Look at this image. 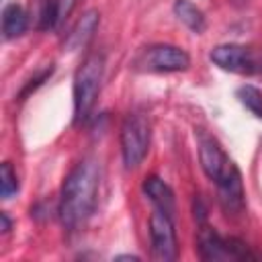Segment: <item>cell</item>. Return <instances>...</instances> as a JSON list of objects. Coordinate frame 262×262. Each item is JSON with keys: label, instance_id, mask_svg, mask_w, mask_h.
Masks as SVG:
<instances>
[{"label": "cell", "instance_id": "obj_4", "mask_svg": "<svg viewBox=\"0 0 262 262\" xmlns=\"http://www.w3.org/2000/svg\"><path fill=\"white\" fill-rule=\"evenodd\" d=\"M149 149V121L143 113H129L121 125V154L125 168H137Z\"/></svg>", "mask_w": 262, "mask_h": 262}, {"label": "cell", "instance_id": "obj_16", "mask_svg": "<svg viewBox=\"0 0 262 262\" xmlns=\"http://www.w3.org/2000/svg\"><path fill=\"white\" fill-rule=\"evenodd\" d=\"M53 4H55V12H57V23H61L72 12L76 0H53Z\"/></svg>", "mask_w": 262, "mask_h": 262}, {"label": "cell", "instance_id": "obj_9", "mask_svg": "<svg viewBox=\"0 0 262 262\" xmlns=\"http://www.w3.org/2000/svg\"><path fill=\"white\" fill-rule=\"evenodd\" d=\"M143 192L145 196L151 201L154 209L164 211L168 215L174 217V209H176V201H174V190L160 178V176H147L143 180Z\"/></svg>", "mask_w": 262, "mask_h": 262}, {"label": "cell", "instance_id": "obj_14", "mask_svg": "<svg viewBox=\"0 0 262 262\" xmlns=\"http://www.w3.org/2000/svg\"><path fill=\"white\" fill-rule=\"evenodd\" d=\"M18 190V178L10 162H4L0 168V194L2 199H10Z\"/></svg>", "mask_w": 262, "mask_h": 262}, {"label": "cell", "instance_id": "obj_6", "mask_svg": "<svg viewBox=\"0 0 262 262\" xmlns=\"http://www.w3.org/2000/svg\"><path fill=\"white\" fill-rule=\"evenodd\" d=\"M135 66L139 70L145 72H160V74H168V72H184L190 66V57L182 47L176 45H168V43H160V45H151L147 47L135 61Z\"/></svg>", "mask_w": 262, "mask_h": 262}, {"label": "cell", "instance_id": "obj_12", "mask_svg": "<svg viewBox=\"0 0 262 262\" xmlns=\"http://www.w3.org/2000/svg\"><path fill=\"white\" fill-rule=\"evenodd\" d=\"M174 14L178 20H182L192 33H203L205 27H207V20H205V14L203 10L192 4L190 0H174V6H172Z\"/></svg>", "mask_w": 262, "mask_h": 262}, {"label": "cell", "instance_id": "obj_7", "mask_svg": "<svg viewBox=\"0 0 262 262\" xmlns=\"http://www.w3.org/2000/svg\"><path fill=\"white\" fill-rule=\"evenodd\" d=\"M149 242H151V256L162 262H170L176 258L178 244H176V229L172 215L154 209L149 217Z\"/></svg>", "mask_w": 262, "mask_h": 262}, {"label": "cell", "instance_id": "obj_15", "mask_svg": "<svg viewBox=\"0 0 262 262\" xmlns=\"http://www.w3.org/2000/svg\"><path fill=\"white\" fill-rule=\"evenodd\" d=\"M51 74H53V66H49V68H45V70H43V72H41L39 76H35V78H31V80H29V84H27V86L23 88V92H20V96H27V94H31V92H33L35 88H39V86H41V84H43V82H45V80H47V78H49Z\"/></svg>", "mask_w": 262, "mask_h": 262}, {"label": "cell", "instance_id": "obj_8", "mask_svg": "<svg viewBox=\"0 0 262 262\" xmlns=\"http://www.w3.org/2000/svg\"><path fill=\"white\" fill-rule=\"evenodd\" d=\"M211 61L231 74H254L256 72V57L252 49L237 43H223L211 49Z\"/></svg>", "mask_w": 262, "mask_h": 262}, {"label": "cell", "instance_id": "obj_11", "mask_svg": "<svg viewBox=\"0 0 262 262\" xmlns=\"http://www.w3.org/2000/svg\"><path fill=\"white\" fill-rule=\"evenodd\" d=\"M27 12L23 10L20 4L16 2H8L2 10V33L4 39H16L27 31Z\"/></svg>", "mask_w": 262, "mask_h": 262}, {"label": "cell", "instance_id": "obj_1", "mask_svg": "<svg viewBox=\"0 0 262 262\" xmlns=\"http://www.w3.org/2000/svg\"><path fill=\"white\" fill-rule=\"evenodd\" d=\"M100 184V168L96 160L78 162L63 180L59 194V219L68 231L78 229L92 215Z\"/></svg>", "mask_w": 262, "mask_h": 262}, {"label": "cell", "instance_id": "obj_3", "mask_svg": "<svg viewBox=\"0 0 262 262\" xmlns=\"http://www.w3.org/2000/svg\"><path fill=\"white\" fill-rule=\"evenodd\" d=\"M196 250H199V256L207 262L260 260L262 258V254L254 252L246 242L237 237H223L215 231V227H209L207 223H201V229L196 235Z\"/></svg>", "mask_w": 262, "mask_h": 262}, {"label": "cell", "instance_id": "obj_10", "mask_svg": "<svg viewBox=\"0 0 262 262\" xmlns=\"http://www.w3.org/2000/svg\"><path fill=\"white\" fill-rule=\"evenodd\" d=\"M98 20H100V14L96 10H88L70 31L68 39H66V47L70 51H76L80 47H86V43L92 39L96 27H98Z\"/></svg>", "mask_w": 262, "mask_h": 262}, {"label": "cell", "instance_id": "obj_17", "mask_svg": "<svg viewBox=\"0 0 262 262\" xmlns=\"http://www.w3.org/2000/svg\"><path fill=\"white\" fill-rule=\"evenodd\" d=\"M0 221H2V233H8L10 231V219H8V215L6 213H0Z\"/></svg>", "mask_w": 262, "mask_h": 262}, {"label": "cell", "instance_id": "obj_5", "mask_svg": "<svg viewBox=\"0 0 262 262\" xmlns=\"http://www.w3.org/2000/svg\"><path fill=\"white\" fill-rule=\"evenodd\" d=\"M199 160H201L203 172L207 174L209 180L215 182V186H219V184H223L229 178L239 174L237 166L229 160V156L223 151L219 141L211 135L199 137Z\"/></svg>", "mask_w": 262, "mask_h": 262}, {"label": "cell", "instance_id": "obj_13", "mask_svg": "<svg viewBox=\"0 0 262 262\" xmlns=\"http://www.w3.org/2000/svg\"><path fill=\"white\" fill-rule=\"evenodd\" d=\"M237 98L256 119H262V92L256 86H250V84L239 86L237 88Z\"/></svg>", "mask_w": 262, "mask_h": 262}, {"label": "cell", "instance_id": "obj_2", "mask_svg": "<svg viewBox=\"0 0 262 262\" xmlns=\"http://www.w3.org/2000/svg\"><path fill=\"white\" fill-rule=\"evenodd\" d=\"M104 72V57L100 53H88L74 74V123H84L98 98Z\"/></svg>", "mask_w": 262, "mask_h": 262}]
</instances>
